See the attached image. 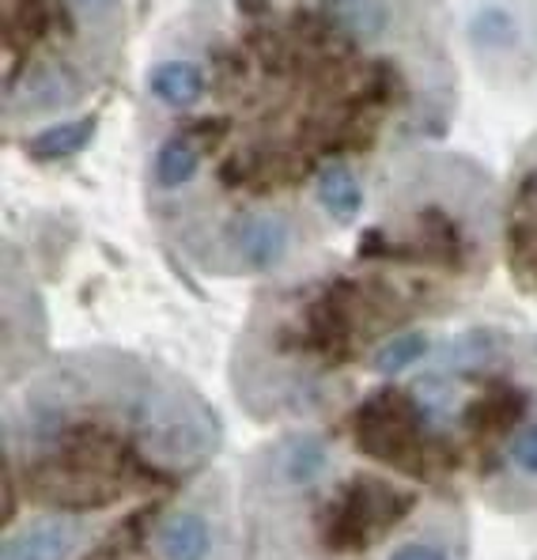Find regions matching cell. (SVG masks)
I'll list each match as a JSON object with an SVG mask.
<instances>
[{"label": "cell", "mask_w": 537, "mask_h": 560, "mask_svg": "<svg viewBox=\"0 0 537 560\" xmlns=\"http://www.w3.org/2000/svg\"><path fill=\"white\" fill-rule=\"evenodd\" d=\"M121 0H4V121L23 129L110 80Z\"/></svg>", "instance_id": "6"}, {"label": "cell", "mask_w": 537, "mask_h": 560, "mask_svg": "<svg viewBox=\"0 0 537 560\" xmlns=\"http://www.w3.org/2000/svg\"><path fill=\"white\" fill-rule=\"evenodd\" d=\"M243 560H469L458 489L360 451L326 420L284 424L238 474Z\"/></svg>", "instance_id": "5"}, {"label": "cell", "mask_w": 537, "mask_h": 560, "mask_svg": "<svg viewBox=\"0 0 537 560\" xmlns=\"http://www.w3.org/2000/svg\"><path fill=\"white\" fill-rule=\"evenodd\" d=\"M500 246L518 292L537 295V140L518 155L500 209Z\"/></svg>", "instance_id": "7"}, {"label": "cell", "mask_w": 537, "mask_h": 560, "mask_svg": "<svg viewBox=\"0 0 537 560\" xmlns=\"http://www.w3.org/2000/svg\"><path fill=\"white\" fill-rule=\"evenodd\" d=\"M492 189L462 160L412 163L383 183L349 254L300 258L254 300L231 360L238 406L307 424L371 383L375 357L481 292L495 254Z\"/></svg>", "instance_id": "3"}, {"label": "cell", "mask_w": 537, "mask_h": 560, "mask_svg": "<svg viewBox=\"0 0 537 560\" xmlns=\"http://www.w3.org/2000/svg\"><path fill=\"white\" fill-rule=\"evenodd\" d=\"M205 98V72L194 57L171 54L148 72V103L163 114H186Z\"/></svg>", "instance_id": "8"}, {"label": "cell", "mask_w": 537, "mask_h": 560, "mask_svg": "<svg viewBox=\"0 0 537 560\" xmlns=\"http://www.w3.org/2000/svg\"><path fill=\"white\" fill-rule=\"evenodd\" d=\"M95 129H98L95 114L61 121V126H49V129H43V133H35V140L27 144V155L31 160H43V163L69 160V155H77L80 148H87V140L95 137Z\"/></svg>", "instance_id": "9"}, {"label": "cell", "mask_w": 537, "mask_h": 560, "mask_svg": "<svg viewBox=\"0 0 537 560\" xmlns=\"http://www.w3.org/2000/svg\"><path fill=\"white\" fill-rule=\"evenodd\" d=\"M345 440L495 512H537V352L474 326L326 417Z\"/></svg>", "instance_id": "4"}, {"label": "cell", "mask_w": 537, "mask_h": 560, "mask_svg": "<svg viewBox=\"0 0 537 560\" xmlns=\"http://www.w3.org/2000/svg\"><path fill=\"white\" fill-rule=\"evenodd\" d=\"M4 560H243L209 398L114 349L38 364L4 406Z\"/></svg>", "instance_id": "2"}, {"label": "cell", "mask_w": 537, "mask_h": 560, "mask_svg": "<svg viewBox=\"0 0 537 560\" xmlns=\"http://www.w3.org/2000/svg\"><path fill=\"white\" fill-rule=\"evenodd\" d=\"M178 54L205 98L152 129L189 140L197 175L152 205L171 246L212 277H266L329 238L318 189L375 183L447 133L454 69L432 0H201Z\"/></svg>", "instance_id": "1"}]
</instances>
